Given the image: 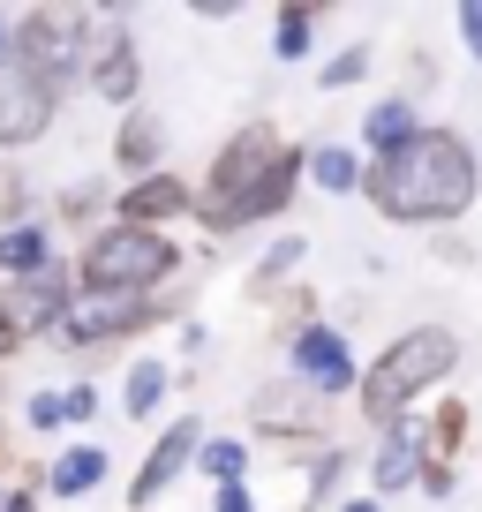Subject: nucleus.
<instances>
[{"label":"nucleus","instance_id":"nucleus-1","mask_svg":"<svg viewBox=\"0 0 482 512\" xmlns=\"http://www.w3.org/2000/svg\"><path fill=\"white\" fill-rule=\"evenodd\" d=\"M475 189H482V166H475V144L460 128H422L400 151L362 166V196L392 226H445L475 204Z\"/></svg>","mask_w":482,"mask_h":512},{"label":"nucleus","instance_id":"nucleus-2","mask_svg":"<svg viewBox=\"0 0 482 512\" xmlns=\"http://www.w3.org/2000/svg\"><path fill=\"white\" fill-rule=\"evenodd\" d=\"M294 189H302V151H294L272 121H241L219 144V159H211L189 219H204L211 234L264 226V219H279V211L294 204Z\"/></svg>","mask_w":482,"mask_h":512},{"label":"nucleus","instance_id":"nucleus-3","mask_svg":"<svg viewBox=\"0 0 482 512\" xmlns=\"http://www.w3.org/2000/svg\"><path fill=\"white\" fill-rule=\"evenodd\" d=\"M452 362H460V339H452L445 324H415V332H400L370 369H362V384H354V392H362V422H377V430L407 422V407H415L430 384H445Z\"/></svg>","mask_w":482,"mask_h":512},{"label":"nucleus","instance_id":"nucleus-4","mask_svg":"<svg viewBox=\"0 0 482 512\" xmlns=\"http://www.w3.org/2000/svg\"><path fill=\"white\" fill-rule=\"evenodd\" d=\"M76 294H166V279L181 272V241L151 234V226H91L76 249Z\"/></svg>","mask_w":482,"mask_h":512},{"label":"nucleus","instance_id":"nucleus-5","mask_svg":"<svg viewBox=\"0 0 482 512\" xmlns=\"http://www.w3.org/2000/svg\"><path fill=\"white\" fill-rule=\"evenodd\" d=\"M8 68L68 98L83 83V8H31L8 16Z\"/></svg>","mask_w":482,"mask_h":512},{"label":"nucleus","instance_id":"nucleus-6","mask_svg":"<svg viewBox=\"0 0 482 512\" xmlns=\"http://www.w3.org/2000/svg\"><path fill=\"white\" fill-rule=\"evenodd\" d=\"M181 309H189L181 294H76L53 339H61L68 354H98V347H121V339L181 317Z\"/></svg>","mask_w":482,"mask_h":512},{"label":"nucleus","instance_id":"nucleus-7","mask_svg":"<svg viewBox=\"0 0 482 512\" xmlns=\"http://www.w3.org/2000/svg\"><path fill=\"white\" fill-rule=\"evenodd\" d=\"M83 91L106 98V106H136L144 53H136L129 8H83Z\"/></svg>","mask_w":482,"mask_h":512},{"label":"nucleus","instance_id":"nucleus-8","mask_svg":"<svg viewBox=\"0 0 482 512\" xmlns=\"http://www.w3.org/2000/svg\"><path fill=\"white\" fill-rule=\"evenodd\" d=\"M287 377L302 384V392H317L324 407H332L339 392H354V384H362V362H354L347 332L317 317V324H302V332L287 339Z\"/></svg>","mask_w":482,"mask_h":512},{"label":"nucleus","instance_id":"nucleus-9","mask_svg":"<svg viewBox=\"0 0 482 512\" xmlns=\"http://www.w3.org/2000/svg\"><path fill=\"white\" fill-rule=\"evenodd\" d=\"M68 302H76V272H68L61 256H53L46 272L8 279V287H0V317L16 324V339H23V347H31V339H53V332H61Z\"/></svg>","mask_w":482,"mask_h":512},{"label":"nucleus","instance_id":"nucleus-10","mask_svg":"<svg viewBox=\"0 0 482 512\" xmlns=\"http://www.w3.org/2000/svg\"><path fill=\"white\" fill-rule=\"evenodd\" d=\"M249 422H257V437H279V445H324V400L302 392L294 377L257 384L249 392Z\"/></svg>","mask_w":482,"mask_h":512},{"label":"nucleus","instance_id":"nucleus-11","mask_svg":"<svg viewBox=\"0 0 482 512\" xmlns=\"http://www.w3.org/2000/svg\"><path fill=\"white\" fill-rule=\"evenodd\" d=\"M196 445H204V422L196 415H181V422H166L159 437H151V452H144V467L129 475V505L136 512H151V497H166L181 475L196 467Z\"/></svg>","mask_w":482,"mask_h":512},{"label":"nucleus","instance_id":"nucleus-12","mask_svg":"<svg viewBox=\"0 0 482 512\" xmlns=\"http://www.w3.org/2000/svg\"><path fill=\"white\" fill-rule=\"evenodd\" d=\"M53 113H61V98H53L46 83L0 68V151H31L38 136L53 128Z\"/></svg>","mask_w":482,"mask_h":512},{"label":"nucleus","instance_id":"nucleus-13","mask_svg":"<svg viewBox=\"0 0 482 512\" xmlns=\"http://www.w3.org/2000/svg\"><path fill=\"white\" fill-rule=\"evenodd\" d=\"M189 204H196V189L159 166V174L129 181V189L113 196V226H151V234H166L174 219H189Z\"/></svg>","mask_w":482,"mask_h":512},{"label":"nucleus","instance_id":"nucleus-14","mask_svg":"<svg viewBox=\"0 0 482 512\" xmlns=\"http://www.w3.org/2000/svg\"><path fill=\"white\" fill-rule=\"evenodd\" d=\"M159 159H166V121L144 113V106H129L121 128H113V166L129 181H144V174H159Z\"/></svg>","mask_w":482,"mask_h":512},{"label":"nucleus","instance_id":"nucleus-15","mask_svg":"<svg viewBox=\"0 0 482 512\" xmlns=\"http://www.w3.org/2000/svg\"><path fill=\"white\" fill-rule=\"evenodd\" d=\"M415 475H422V430L415 422H392L385 445H377V460H370V490L400 497V490H415Z\"/></svg>","mask_w":482,"mask_h":512},{"label":"nucleus","instance_id":"nucleus-16","mask_svg":"<svg viewBox=\"0 0 482 512\" xmlns=\"http://www.w3.org/2000/svg\"><path fill=\"white\" fill-rule=\"evenodd\" d=\"M98 482H106V445H68L61 460L38 475V490L46 497H91Z\"/></svg>","mask_w":482,"mask_h":512},{"label":"nucleus","instance_id":"nucleus-17","mask_svg":"<svg viewBox=\"0 0 482 512\" xmlns=\"http://www.w3.org/2000/svg\"><path fill=\"white\" fill-rule=\"evenodd\" d=\"M53 264V226L46 219H23V226H0V272L8 279H31Z\"/></svg>","mask_w":482,"mask_h":512},{"label":"nucleus","instance_id":"nucleus-18","mask_svg":"<svg viewBox=\"0 0 482 512\" xmlns=\"http://www.w3.org/2000/svg\"><path fill=\"white\" fill-rule=\"evenodd\" d=\"M166 392H174V369H166L159 354H144V362H129V377H121V415L151 422L166 407Z\"/></svg>","mask_w":482,"mask_h":512},{"label":"nucleus","instance_id":"nucleus-19","mask_svg":"<svg viewBox=\"0 0 482 512\" xmlns=\"http://www.w3.org/2000/svg\"><path fill=\"white\" fill-rule=\"evenodd\" d=\"M407 136H422V113L407 106V98H377V106L362 113V144H370V159H385V151H400Z\"/></svg>","mask_w":482,"mask_h":512},{"label":"nucleus","instance_id":"nucleus-20","mask_svg":"<svg viewBox=\"0 0 482 512\" xmlns=\"http://www.w3.org/2000/svg\"><path fill=\"white\" fill-rule=\"evenodd\" d=\"M415 430H422V467H452V452L467 445V407L460 400H437Z\"/></svg>","mask_w":482,"mask_h":512},{"label":"nucleus","instance_id":"nucleus-21","mask_svg":"<svg viewBox=\"0 0 482 512\" xmlns=\"http://www.w3.org/2000/svg\"><path fill=\"white\" fill-rule=\"evenodd\" d=\"M302 174L317 181L324 196H354V189H362V159H354L347 144H317V151H302Z\"/></svg>","mask_w":482,"mask_h":512},{"label":"nucleus","instance_id":"nucleus-22","mask_svg":"<svg viewBox=\"0 0 482 512\" xmlns=\"http://www.w3.org/2000/svg\"><path fill=\"white\" fill-rule=\"evenodd\" d=\"M302 264V234H287V241H272V249L249 264V294L257 302H272V294H287V272Z\"/></svg>","mask_w":482,"mask_h":512},{"label":"nucleus","instance_id":"nucleus-23","mask_svg":"<svg viewBox=\"0 0 482 512\" xmlns=\"http://www.w3.org/2000/svg\"><path fill=\"white\" fill-rule=\"evenodd\" d=\"M196 475H211V490H234L249 475V445L241 437H204L196 445Z\"/></svg>","mask_w":482,"mask_h":512},{"label":"nucleus","instance_id":"nucleus-24","mask_svg":"<svg viewBox=\"0 0 482 512\" xmlns=\"http://www.w3.org/2000/svg\"><path fill=\"white\" fill-rule=\"evenodd\" d=\"M339 475H347V452H339V445H332V452H317V460L302 467V490H294V505H302V512H317L324 497L339 490Z\"/></svg>","mask_w":482,"mask_h":512},{"label":"nucleus","instance_id":"nucleus-25","mask_svg":"<svg viewBox=\"0 0 482 512\" xmlns=\"http://www.w3.org/2000/svg\"><path fill=\"white\" fill-rule=\"evenodd\" d=\"M309 38H317V8H279L272 16V53L279 61H302Z\"/></svg>","mask_w":482,"mask_h":512},{"label":"nucleus","instance_id":"nucleus-26","mask_svg":"<svg viewBox=\"0 0 482 512\" xmlns=\"http://www.w3.org/2000/svg\"><path fill=\"white\" fill-rule=\"evenodd\" d=\"M16 430H31V437H53V430H68V407H61V384H46V392H31V400H23V415H16Z\"/></svg>","mask_w":482,"mask_h":512},{"label":"nucleus","instance_id":"nucleus-27","mask_svg":"<svg viewBox=\"0 0 482 512\" xmlns=\"http://www.w3.org/2000/svg\"><path fill=\"white\" fill-rule=\"evenodd\" d=\"M362 76H370V46H347V53H332V61L317 68V83H324V91H354Z\"/></svg>","mask_w":482,"mask_h":512},{"label":"nucleus","instance_id":"nucleus-28","mask_svg":"<svg viewBox=\"0 0 482 512\" xmlns=\"http://www.w3.org/2000/svg\"><path fill=\"white\" fill-rule=\"evenodd\" d=\"M113 196L98 189V181H76V189H61V204H53V219H68V226H83V219H98Z\"/></svg>","mask_w":482,"mask_h":512},{"label":"nucleus","instance_id":"nucleus-29","mask_svg":"<svg viewBox=\"0 0 482 512\" xmlns=\"http://www.w3.org/2000/svg\"><path fill=\"white\" fill-rule=\"evenodd\" d=\"M23 219H38L31 211V181H23L16 166H0V226H23Z\"/></svg>","mask_w":482,"mask_h":512},{"label":"nucleus","instance_id":"nucleus-30","mask_svg":"<svg viewBox=\"0 0 482 512\" xmlns=\"http://www.w3.org/2000/svg\"><path fill=\"white\" fill-rule=\"evenodd\" d=\"M61 407H68V422H91L98 415V384L83 377V384H61Z\"/></svg>","mask_w":482,"mask_h":512},{"label":"nucleus","instance_id":"nucleus-31","mask_svg":"<svg viewBox=\"0 0 482 512\" xmlns=\"http://www.w3.org/2000/svg\"><path fill=\"white\" fill-rule=\"evenodd\" d=\"M38 497H46V490H38V475H31V482H8V497H0V512H38Z\"/></svg>","mask_w":482,"mask_h":512},{"label":"nucleus","instance_id":"nucleus-32","mask_svg":"<svg viewBox=\"0 0 482 512\" xmlns=\"http://www.w3.org/2000/svg\"><path fill=\"white\" fill-rule=\"evenodd\" d=\"M211 512H257V497H249V482H234V490H211Z\"/></svg>","mask_w":482,"mask_h":512},{"label":"nucleus","instance_id":"nucleus-33","mask_svg":"<svg viewBox=\"0 0 482 512\" xmlns=\"http://www.w3.org/2000/svg\"><path fill=\"white\" fill-rule=\"evenodd\" d=\"M460 38H467V53L482 61V0H467V8H460Z\"/></svg>","mask_w":482,"mask_h":512},{"label":"nucleus","instance_id":"nucleus-34","mask_svg":"<svg viewBox=\"0 0 482 512\" xmlns=\"http://www.w3.org/2000/svg\"><path fill=\"white\" fill-rule=\"evenodd\" d=\"M16 467V415H0V475Z\"/></svg>","mask_w":482,"mask_h":512},{"label":"nucleus","instance_id":"nucleus-35","mask_svg":"<svg viewBox=\"0 0 482 512\" xmlns=\"http://www.w3.org/2000/svg\"><path fill=\"white\" fill-rule=\"evenodd\" d=\"M415 482H422V490H430V497H452V467H422Z\"/></svg>","mask_w":482,"mask_h":512},{"label":"nucleus","instance_id":"nucleus-36","mask_svg":"<svg viewBox=\"0 0 482 512\" xmlns=\"http://www.w3.org/2000/svg\"><path fill=\"white\" fill-rule=\"evenodd\" d=\"M339 512H385V505H377V497H347Z\"/></svg>","mask_w":482,"mask_h":512},{"label":"nucleus","instance_id":"nucleus-37","mask_svg":"<svg viewBox=\"0 0 482 512\" xmlns=\"http://www.w3.org/2000/svg\"><path fill=\"white\" fill-rule=\"evenodd\" d=\"M0 68H8V16H0Z\"/></svg>","mask_w":482,"mask_h":512},{"label":"nucleus","instance_id":"nucleus-38","mask_svg":"<svg viewBox=\"0 0 482 512\" xmlns=\"http://www.w3.org/2000/svg\"><path fill=\"white\" fill-rule=\"evenodd\" d=\"M0 497H8V482H0Z\"/></svg>","mask_w":482,"mask_h":512}]
</instances>
